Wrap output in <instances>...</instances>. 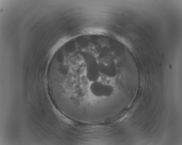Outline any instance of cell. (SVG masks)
<instances>
[{
	"instance_id": "6da1fadb",
	"label": "cell",
	"mask_w": 182,
	"mask_h": 145,
	"mask_svg": "<svg viewBox=\"0 0 182 145\" xmlns=\"http://www.w3.org/2000/svg\"><path fill=\"white\" fill-rule=\"evenodd\" d=\"M79 54L85 63L86 77L88 80L92 82L98 81L101 73L99 68V62L96 57L90 52L82 51Z\"/></svg>"
},
{
	"instance_id": "7a4b0ae2",
	"label": "cell",
	"mask_w": 182,
	"mask_h": 145,
	"mask_svg": "<svg viewBox=\"0 0 182 145\" xmlns=\"http://www.w3.org/2000/svg\"><path fill=\"white\" fill-rule=\"evenodd\" d=\"M90 89L91 93L97 97H109L114 91L112 85L104 84L98 81L91 83Z\"/></svg>"
},
{
	"instance_id": "3957f363",
	"label": "cell",
	"mask_w": 182,
	"mask_h": 145,
	"mask_svg": "<svg viewBox=\"0 0 182 145\" xmlns=\"http://www.w3.org/2000/svg\"><path fill=\"white\" fill-rule=\"evenodd\" d=\"M99 71L103 75L110 78L115 77L117 75V71L116 65L113 62L105 64L101 62H99Z\"/></svg>"
}]
</instances>
